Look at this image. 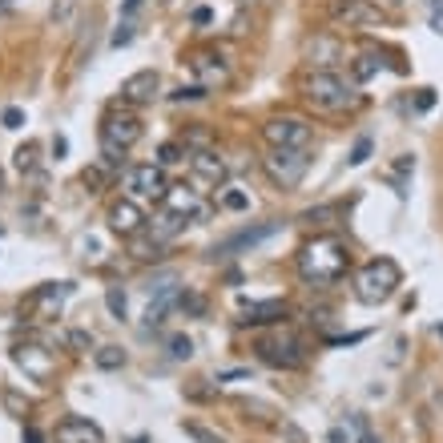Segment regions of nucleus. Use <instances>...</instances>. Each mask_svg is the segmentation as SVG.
Returning <instances> with one entry per match:
<instances>
[{
  "label": "nucleus",
  "mask_w": 443,
  "mask_h": 443,
  "mask_svg": "<svg viewBox=\"0 0 443 443\" xmlns=\"http://www.w3.org/2000/svg\"><path fill=\"white\" fill-rule=\"evenodd\" d=\"M347 266H350L347 246H343L339 238H330V234L314 238V242H310V246L303 250V258H299V270H303V279L314 282V286L339 282L343 274H347Z\"/></svg>",
  "instance_id": "obj_1"
},
{
  "label": "nucleus",
  "mask_w": 443,
  "mask_h": 443,
  "mask_svg": "<svg viewBox=\"0 0 443 443\" xmlns=\"http://www.w3.org/2000/svg\"><path fill=\"white\" fill-rule=\"evenodd\" d=\"M303 97L314 105V109H323V113H343V109L355 105L350 85L330 69H314L310 77H303Z\"/></svg>",
  "instance_id": "obj_2"
},
{
  "label": "nucleus",
  "mask_w": 443,
  "mask_h": 443,
  "mask_svg": "<svg viewBox=\"0 0 443 443\" xmlns=\"http://www.w3.org/2000/svg\"><path fill=\"white\" fill-rule=\"evenodd\" d=\"M395 286H399V266L391 258H375V262H367V266L355 274V294L371 306L387 303V299L395 294Z\"/></svg>",
  "instance_id": "obj_3"
},
{
  "label": "nucleus",
  "mask_w": 443,
  "mask_h": 443,
  "mask_svg": "<svg viewBox=\"0 0 443 443\" xmlns=\"http://www.w3.org/2000/svg\"><path fill=\"white\" fill-rule=\"evenodd\" d=\"M306 165H310L306 149H270V158H266V173L274 178V186L294 189L306 178Z\"/></svg>",
  "instance_id": "obj_4"
},
{
  "label": "nucleus",
  "mask_w": 443,
  "mask_h": 443,
  "mask_svg": "<svg viewBox=\"0 0 443 443\" xmlns=\"http://www.w3.org/2000/svg\"><path fill=\"white\" fill-rule=\"evenodd\" d=\"M282 230V222H254V226H246V230L230 234L226 242H218L210 254L214 258H234V254H250V250H258L266 238H274V234Z\"/></svg>",
  "instance_id": "obj_5"
},
{
  "label": "nucleus",
  "mask_w": 443,
  "mask_h": 443,
  "mask_svg": "<svg viewBox=\"0 0 443 443\" xmlns=\"http://www.w3.org/2000/svg\"><path fill=\"white\" fill-rule=\"evenodd\" d=\"M262 138L270 141L274 149H306L310 141V125L303 117H270L262 125Z\"/></svg>",
  "instance_id": "obj_6"
},
{
  "label": "nucleus",
  "mask_w": 443,
  "mask_h": 443,
  "mask_svg": "<svg viewBox=\"0 0 443 443\" xmlns=\"http://www.w3.org/2000/svg\"><path fill=\"white\" fill-rule=\"evenodd\" d=\"M258 355H262L270 367H299V363H303V343H299V334H290V330H274V334L258 339Z\"/></svg>",
  "instance_id": "obj_7"
},
{
  "label": "nucleus",
  "mask_w": 443,
  "mask_h": 443,
  "mask_svg": "<svg viewBox=\"0 0 443 443\" xmlns=\"http://www.w3.org/2000/svg\"><path fill=\"white\" fill-rule=\"evenodd\" d=\"M101 141L117 145V149H129V145L141 141V121L133 113H109L105 125H101Z\"/></svg>",
  "instance_id": "obj_8"
},
{
  "label": "nucleus",
  "mask_w": 443,
  "mask_h": 443,
  "mask_svg": "<svg viewBox=\"0 0 443 443\" xmlns=\"http://www.w3.org/2000/svg\"><path fill=\"white\" fill-rule=\"evenodd\" d=\"M330 17H334V24L363 28V24H383V8H375L367 0H334V4H330Z\"/></svg>",
  "instance_id": "obj_9"
},
{
  "label": "nucleus",
  "mask_w": 443,
  "mask_h": 443,
  "mask_svg": "<svg viewBox=\"0 0 443 443\" xmlns=\"http://www.w3.org/2000/svg\"><path fill=\"white\" fill-rule=\"evenodd\" d=\"M158 89H162L158 69H141V73H133V77H125V81H121V101H129V105H145V101H153V97H158Z\"/></svg>",
  "instance_id": "obj_10"
},
{
  "label": "nucleus",
  "mask_w": 443,
  "mask_h": 443,
  "mask_svg": "<svg viewBox=\"0 0 443 443\" xmlns=\"http://www.w3.org/2000/svg\"><path fill=\"white\" fill-rule=\"evenodd\" d=\"M125 186L133 189L138 198H165V173L162 165H133L125 173Z\"/></svg>",
  "instance_id": "obj_11"
},
{
  "label": "nucleus",
  "mask_w": 443,
  "mask_h": 443,
  "mask_svg": "<svg viewBox=\"0 0 443 443\" xmlns=\"http://www.w3.org/2000/svg\"><path fill=\"white\" fill-rule=\"evenodd\" d=\"M189 65L198 73V85H202V89H214V85H226V81H230V65H226L222 57H214V53H198Z\"/></svg>",
  "instance_id": "obj_12"
},
{
  "label": "nucleus",
  "mask_w": 443,
  "mask_h": 443,
  "mask_svg": "<svg viewBox=\"0 0 443 443\" xmlns=\"http://www.w3.org/2000/svg\"><path fill=\"white\" fill-rule=\"evenodd\" d=\"M57 443H105V431L89 420H61L57 423Z\"/></svg>",
  "instance_id": "obj_13"
},
{
  "label": "nucleus",
  "mask_w": 443,
  "mask_h": 443,
  "mask_svg": "<svg viewBox=\"0 0 443 443\" xmlns=\"http://www.w3.org/2000/svg\"><path fill=\"white\" fill-rule=\"evenodd\" d=\"M141 222H145V214L138 210V202H117L113 210H109V226L117 234H125V238H133L141 230Z\"/></svg>",
  "instance_id": "obj_14"
},
{
  "label": "nucleus",
  "mask_w": 443,
  "mask_h": 443,
  "mask_svg": "<svg viewBox=\"0 0 443 443\" xmlns=\"http://www.w3.org/2000/svg\"><path fill=\"white\" fill-rule=\"evenodd\" d=\"M12 359H17V367H24L32 379H48V371H53V355H48L45 347H17Z\"/></svg>",
  "instance_id": "obj_15"
},
{
  "label": "nucleus",
  "mask_w": 443,
  "mask_h": 443,
  "mask_svg": "<svg viewBox=\"0 0 443 443\" xmlns=\"http://www.w3.org/2000/svg\"><path fill=\"white\" fill-rule=\"evenodd\" d=\"M306 57H310V65H334L339 57H343V48H339V41H330V37H314L310 41V48H306Z\"/></svg>",
  "instance_id": "obj_16"
},
{
  "label": "nucleus",
  "mask_w": 443,
  "mask_h": 443,
  "mask_svg": "<svg viewBox=\"0 0 443 443\" xmlns=\"http://www.w3.org/2000/svg\"><path fill=\"white\" fill-rule=\"evenodd\" d=\"M165 210H169V214H182V218H189V214H198V198H194L186 186L165 189Z\"/></svg>",
  "instance_id": "obj_17"
},
{
  "label": "nucleus",
  "mask_w": 443,
  "mask_h": 443,
  "mask_svg": "<svg viewBox=\"0 0 443 443\" xmlns=\"http://www.w3.org/2000/svg\"><path fill=\"white\" fill-rule=\"evenodd\" d=\"M242 314H246L242 323H270V319H282V314H286V306H282L279 299H270V303H246Z\"/></svg>",
  "instance_id": "obj_18"
},
{
  "label": "nucleus",
  "mask_w": 443,
  "mask_h": 443,
  "mask_svg": "<svg viewBox=\"0 0 443 443\" xmlns=\"http://www.w3.org/2000/svg\"><path fill=\"white\" fill-rule=\"evenodd\" d=\"M178 230H186V218H182V214H169V210L158 214V218H153V226H149V234H153L158 242H169Z\"/></svg>",
  "instance_id": "obj_19"
},
{
  "label": "nucleus",
  "mask_w": 443,
  "mask_h": 443,
  "mask_svg": "<svg viewBox=\"0 0 443 443\" xmlns=\"http://www.w3.org/2000/svg\"><path fill=\"white\" fill-rule=\"evenodd\" d=\"M194 169H198L202 178H210V182H222V178H226V162H222L218 153H194Z\"/></svg>",
  "instance_id": "obj_20"
},
{
  "label": "nucleus",
  "mask_w": 443,
  "mask_h": 443,
  "mask_svg": "<svg viewBox=\"0 0 443 443\" xmlns=\"http://www.w3.org/2000/svg\"><path fill=\"white\" fill-rule=\"evenodd\" d=\"M93 363L101 371H117V367H125V350L121 347H101V350H93Z\"/></svg>",
  "instance_id": "obj_21"
},
{
  "label": "nucleus",
  "mask_w": 443,
  "mask_h": 443,
  "mask_svg": "<svg viewBox=\"0 0 443 443\" xmlns=\"http://www.w3.org/2000/svg\"><path fill=\"white\" fill-rule=\"evenodd\" d=\"M383 69V61H379V57H375V53H363V57H359V61H355V81H371L375 73Z\"/></svg>",
  "instance_id": "obj_22"
},
{
  "label": "nucleus",
  "mask_w": 443,
  "mask_h": 443,
  "mask_svg": "<svg viewBox=\"0 0 443 443\" xmlns=\"http://www.w3.org/2000/svg\"><path fill=\"white\" fill-rule=\"evenodd\" d=\"M182 431H186L194 443H226L218 431H210V427H202V423H182Z\"/></svg>",
  "instance_id": "obj_23"
},
{
  "label": "nucleus",
  "mask_w": 443,
  "mask_h": 443,
  "mask_svg": "<svg viewBox=\"0 0 443 443\" xmlns=\"http://www.w3.org/2000/svg\"><path fill=\"white\" fill-rule=\"evenodd\" d=\"M158 254H162V242H158L153 234H149V238H138V242H133V258H158Z\"/></svg>",
  "instance_id": "obj_24"
},
{
  "label": "nucleus",
  "mask_w": 443,
  "mask_h": 443,
  "mask_svg": "<svg viewBox=\"0 0 443 443\" xmlns=\"http://www.w3.org/2000/svg\"><path fill=\"white\" fill-rule=\"evenodd\" d=\"M17 169H21V173H32V169H37V145H32V141L17 149Z\"/></svg>",
  "instance_id": "obj_25"
},
{
  "label": "nucleus",
  "mask_w": 443,
  "mask_h": 443,
  "mask_svg": "<svg viewBox=\"0 0 443 443\" xmlns=\"http://www.w3.org/2000/svg\"><path fill=\"white\" fill-rule=\"evenodd\" d=\"M105 303H109V314H113V319H125V290H121V286H109V290H105Z\"/></svg>",
  "instance_id": "obj_26"
},
{
  "label": "nucleus",
  "mask_w": 443,
  "mask_h": 443,
  "mask_svg": "<svg viewBox=\"0 0 443 443\" xmlns=\"http://www.w3.org/2000/svg\"><path fill=\"white\" fill-rule=\"evenodd\" d=\"M81 0H57L53 4V12H48V21L53 24H69V17H73V8H77Z\"/></svg>",
  "instance_id": "obj_27"
},
{
  "label": "nucleus",
  "mask_w": 443,
  "mask_h": 443,
  "mask_svg": "<svg viewBox=\"0 0 443 443\" xmlns=\"http://www.w3.org/2000/svg\"><path fill=\"white\" fill-rule=\"evenodd\" d=\"M169 355H173V359H189V355H194V343H189L186 334H173V339H169Z\"/></svg>",
  "instance_id": "obj_28"
},
{
  "label": "nucleus",
  "mask_w": 443,
  "mask_h": 443,
  "mask_svg": "<svg viewBox=\"0 0 443 443\" xmlns=\"http://www.w3.org/2000/svg\"><path fill=\"white\" fill-rule=\"evenodd\" d=\"M178 306H182L186 314H202V310H206V299H202V294H182Z\"/></svg>",
  "instance_id": "obj_29"
},
{
  "label": "nucleus",
  "mask_w": 443,
  "mask_h": 443,
  "mask_svg": "<svg viewBox=\"0 0 443 443\" xmlns=\"http://www.w3.org/2000/svg\"><path fill=\"white\" fill-rule=\"evenodd\" d=\"M367 158H371V138H359L355 149H350V165H363Z\"/></svg>",
  "instance_id": "obj_30"
},
{
  "label": "nucleus",
  "mask_w": 443,
  "mask_h": 443,
  "mask_svg": "<svg viewBox=\"0 0 443 443\" xmlns=\"http://www.w3.org/2000/svg\"><path fill=\"white\" fill-rule=\"evenodd\" d=\"M129 41H133V21H121V28L113 32V41H109V45H113V48H125Z\"/></svg>",
  "instance_id": "obj_31"
},
{
  "label": "nucleus",
  "mask_w": 443,
  "mask_h": 443,
  "mask_svg": "<svg viewBox=\"0 0 443 443\" xmlns=\"http://www.w3.org/2000/svg\"><path fill=\"white\" fill-rule=\"evenodd\" d=\"M222 206H226V210H246V206H250V198H246V194H238V189H230V194L222 198Z\"/></svg>",
  "instance_id": "obj_32"
},
{
  "label": "nucleus",
  "mask_w": 443,
  "mask_h": 443,
  "mask_svg": "<svg viewBox=\"0 0 443 443\" xmlns=\"http://www.w3.org/2000/svg\"><path fill=\"white\" fill-rule=\"evenodd\" d=\"M202 97H206V89H202V85H182V89H178V93H173V101H202Z\"/></svg>",
  "instance_id": "obj_33"
},
{
  "label": "nucleus",
  "mask_w": 443,
  "mask_h": 443,
  "mask_svg": "<svg viewBox=\"0 0 443 443\" xmlns=\"http://www.w3.org/2000/svg\"><path fill=\"white\" fill-rule=\"evenodd\" d=\"M0 121H4V129H21V125H24V113H21V109H4V113H0Z\"/></svg>",
  "instance_id": "obj_34"
},
{
  "label": "nucleus",
  "mask_w": 443,
  "mask_h": 443,
  "mask_svg": "<svg viewBox=\"0 0 443 443\" xmlns=\"http://www.w3.org/2000/svg\"><path fill=\"white\" fill-rule=\"evenodd\" d=\"M158 158H162V165H173V162H182V149H178V145H162Z\"/></svg>",
  "instance_id": "obj_35"
},
{
  "label": "nucleus",
  "mask_w": 443,
  "mask_h": 443,
  "mask_svg": "<svg viewBox=\"0 0 443 443\" xmlns=\"http://www.w3.org/2000/svg\"><path fill=\"white\" fill-rule=\"evenodd\" d=\"M334 214H339L334 206H323V210H310V214L303 218V222H327V218H334Z\"/></svg>",
  "instance_id": "obj_36"
},
{
  "label": "nucleus",
  "mask_w": 443,
  "mask_h": 443,
  "mask_svg": "<svg viewBox=\"0 0 443 443\" xmlns=\"http://www.w3.org/2000/svg\"><path fill=\"white\" fill-rule=\"evenodd\" d=\"M69 343L85 350V347H89V334H85V330H69Z\"/></svg>",
  "instance_id": "obj_37"
},
{
  "label": "nucleus",
  "mask_w": 443,
  "mask_h": 443,
  "mask_svg": "<svg viewBox=\"0 0 443 443\" xmlns=\"http://www.w3.org/2000/svg\"><path fill=\"white\" fill-rule=\"evenodd\" d=\"M141 4H145V0H125V4H121V12H125V21H129V17H133V12H138Z\"/></svg>",
  "instance_id": "obj_38"
},
{
  "label": "nucleus",
  "mask_w": 443,
  "mask_h": 443,
  "mask_svg": "<svg viewBox=\"0 0 443 443\" xmlns=\"http://www.w3.org/2000/svg\"><path fill=\"white\" fill-rule=\"evenodd\" d=\"M431 28H435V32L443 37V12H431Z\"/></svg>",
  "instance_id": "obj_39"
},
{
  "label": "nucleus",
  "mask_w": 443,
  "mask_h": 443,
  "mask_svg": "<svg viewBox=\"0 0 443 443\" xmlns=\"http://www.w3.org/2000/svg\"><path fill=\"white\" fill-rule=\"evenodd\" d=\"M24 443H41V435H37V431H28V435H24Z\"/></svg>",
  "instance_id": "obj_40"
},
{
  "label": "nucleus",
  "mask_w": 443,
  "mask_h": 443,
  "mask_svg": "<svg viewBox=\"0 0 443 443\" xmlns=\"http://www.w3.org/2000/svg\"><path fill=\"white\" fill-rule=\"evenodd\" d=\"M431 12H443V0H431Z\"/></svg>",
  "instance_id": "obj_41"
}]
</instances>
